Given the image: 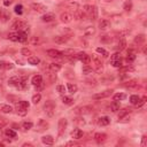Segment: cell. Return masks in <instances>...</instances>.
I'll use <instances>...</instances> for the list:
<instances>
[{
    "mask_svg": "<svg viewBox=\"0 0 147 147\" xmlns=\"http://www.w3.org/2000/svg\"><path fill=\"white\" fill-rule=\"evenodd\" d=\"M77 59L82 62L83 64H90V62H91V56L89 54H86V53H78L77 54Z\"/></svg>",
    "mask_w": 147,
    "mask_h": 147,
    "instance_id": "3957f363",
    "label": "cell"
},
{
    "mask_svg": "<svg viewBox=\"0 0 147 147\" xmlns=\"http://www.w3.org/2000/svg\"><path fill=\"white\" fill-rule=\"evenodd\" d=\"M42 141L45 145H53L54 144V138L52 136H44L42 138Z\"/></svg>",
    "mask_w": 147,
    "mask_h": 147,
    "instance_id": "ac0fdd59",
    "label": "cell"
},
{
    "mask_svg": "<svg viewBox=\"0 0 147 147\" xmlns=\"http://www.w3.org/2000/svg\"><path fill=\"white\" fill-rule=\"evenodd\" d=\"M6 123H7V121H6L5 118H1V117H0V128H1V126H4Z\"/></svg>",
    "mask_w": 147,
    "mask_h": 147,
    "instance_id": "94428289",
    "label": "cell"
},
{
    "mask_svg": "<svg viewBox=\"0 0 147 147\" xmlns=\"http://www.w3.org/2000/svg\"><path fill=\"white\" fill-rule=\"evenodd\" d=\"M14 68V64L13 63H11V62H5V68L4 69H13Z\"/></svg>",
    "mask_w": 147,
    "mask_h": 147,
    "instance_id": "db71d44e",
    "label": "cell"
},
{
    "mask_svg": "<svg viewBox=\"0 0 147 147\" xmlns=\"http://www.w3.org/2000/svg\"><path fill=\"white\" fill-rule=\"evenodd\" d=\"M45 76H46V79H47V82H48L49 84L55 83V80H56V74L54 73V71H52V70L46 71Z\"/></svg>",
    "mask_w": 147,
    "mask_h": 147,
    "instance_id": "ba28073f",
    "label": "cell"
},
{
    "mask_svg": "<svg viewBox=\"0 0 147 147\" xmlns=\"http://www.w3.org/2000/svg\"><path fill=\"white\" fill-rule=\"evenodd\" d=\"M55 102L52 100H47V101L44 104V111L48 115L49 117H52L54 115V110H55Z\"/></svg>",
    "mask_w": 147,
    "mask_h": 147,
    "instance_id": "6da1fadb",
    "label": "cell"
},
{
    "mask_svg": "<svg viewBox=\"0 0 147 147\" xmlns=\"http://www.w3.org/2000/svg\"><path fill=\"white\" fill-rule=\"evenodd\" d=\"M54 14H52V13H46V14H44L43 16H42V21L43 22H52V21H54Z\"/></svg>",
    "mask_w": 147,
    "mask_h": 147,
    "instance_id": "e0dca14e",
    "label": "cell"
},
{
    "mask_svg": "<svg viewBox=\"0 0 147 147\" xmlns=\"http://www.w3.org/2000/svg\"><path fill=\"white\" fill-rule=\"evenodd\" d=\"M17 33H18V42H21V43L27 42L28 35H27L26 32H23V31H20V32H17Z\"/></svg>",
    "mask_w": 147,
    "mask_h": 147,
    "instance_id": "f1b7e54d",
    "label": "cell"
},
{
    "mask_svg": "<svg viewBox=\"0 0 147 147\" xmlns=\"http://www.w3.org/2000/svg\"><path fill=\"white\" fill-rule=\"evenodd\" d=\"M131 8H132V2H131V1H126L125 4H124V9H125L126 12H130Z\"/></svg>",
    "mask_w": 147,
    "mask_h": 147,
    "instance_id": "c3c4849f",
    "label": "cell"
},
{
    "mask_svg": "<svg viewBox=\"0 0 147 147\" xmlns=\"http://www.w3.org/2000/svg\"><path fill=\"white\" fill-rule=\"evenodd\" d=\"M94 139L97 140L98 143H102L107 139V134L106 133H95L94 134Z\"/></svg>",
    "mask_w": 147,
    "mask_h": 147,
    "instance_id": "7402d4cb",
    "label": "cell"
},
{
    "mask_svg": "<svg viewBox=\"0 0 147 147\" xmlns=\"http://www.w3.org/2000/svg\"><path fill=\"white\" fill-rule=\"evenodd\" d=\"M109 123H110V118L108 116H102L98 120V124L100 126H106V125H108Z\"/></svg>",
    "mask_w": 147,
    "mask_h": 147,
    "instance_id": "4fadbf2b",
    "label": "cell"
},
{
    "mask_svg": "<svg viewBox=\"0 0 147 147\" xmlns=\"http://www.w3.org/2000/svg\"><path fill=\"white\" fill-rule=\"evenodd\" d=\"M111 64L114 65L115 68H121V67H122V59H120V60L111 61Z\"/></svg>",
    "mask_w": 147,
    "mask_h": 147,
    "instance_id": "f6af8a7d",
    "label": "cell"
},
{
    "mask_svg": "<svg viewBox=\"0 0 147 147\" xmlns=\"http://www.w3.org/2000/svg\"><path fill=\"white\" fill-rule=\"evenodd\" d=\"M82 71H83V74H84V75H90V74H92V71H93V70H92V68L90 67L89 64H85V65L83 67Z\"/></svg>",
    "mask_w": 147,
    "mask_h": 147,
    "instance_id": "836d02e7",
    "label": "cell"
},
{
    "mask_svg": "<svg viewBox=\"0 0 147 147\" xmlns=\"http://www.w3.org/2000/svg\"><path fill=\"white\" fill-rule=\"evenodd\" d=\"M71 137H73L74 139H80L83 137V131L79 130V129H75L73 132H71Z\"/></svg>",
    "mask_w": 147,
    "mask_h": 147,
    "instance_id": "d6986e66",
    "label": "cell"
},
{
    "mask_svg": "<svg viewBox=\"0 0 147 147\" xmlns=\"http://www.w3.org/2000/svg\"><path fill=\"white\" fill-rule=\"evenodd\" d=\"M32 84L35 86H40L43 84V77L40 75H36L32 77Z\"/></svg>",
    "mask_w": 147,
    "mask_h": 147,
    "instance_id": "2e32d148",
    "label": "cell"
},
{
    "mask_svg": "<svg viewBox=\"0 0 147 147\" xmlns=\"http://www.w3.org/2000/svg\"><path fill=\"white\" fill-rule=\"evenodd\" d=\"M56 90H58V92L61 93V94H63V93L65 92V87H64V85H58V86H56Z\"/></svg>",
    "mask_w": 147,
    "mask_h": 147,
    "instance_id": "f907efd6",
    "label": "cell"
},
{
    "mask_svg": "<svg viewBox=\"0 0 147 147\" xmlns=\"http://www.w3.org/2000/svg\"><path fill=\"white\" fill-rule=\"evenodd\" d=\"M30 42H31L32 45H37V44L40 43V39H39V37H31Z\"/></svg>",
    "mask_w": 147,
    "mask_h": 147,
    "instance_id": "681fc988",
    "label": "cell"
},
{
    "mask_svg": "<svg viewBox=\"0 0 147 147\" xmlns=\"http://www.w3.org/2000/svg\"><path fill=\"white\" fill-rule=\"evenodd\" d=\"M31 8H32L35 12H38V13H45L46 9H47L46 6L39 4V2H35V4H32L31 5Z\"/></svg>",
    "mask_w": 147,
    "mask_h": 147,
    "instance_id": "8992f818",
    "label": "cell"
},
{
    "mask_svg": "<svg viewBox=\"0 0 147 147\" xmlns=\"http://www.w3.org/2000/svg\"><path fill=\"white\" fill-rule=\"evenodd\" d=\"M120 59H121V54H120V53H115V54H113V56H111V61L120 60Z\"/></svg>",
    "mask_w": 147,
    "mask_h": 147,
    "instance_id": "9f6ffc18",
    "label": "cell"
},
{
    "mask_svg": "<svg viewBox=\"0 0 147 147\" xmlns=\"http://www.w3.org/2000/svg\"><path fill=\"white\" fill-rule=\"evenodd\" d=\"M67 124H68V121L67 118H60L59 120V124H58V129H59V133L62 134L67 129Z\"/></svg>",
    "mask_w": 147,
    "mask_h": 147,
    "instance_id": "277c9868",
    "label": "cell"
},
{
    "mask_svg": "<svg viewBox=\"0 0 147 147\" xmlns=\"http://www.w3.org/2000/svg\"><path fill=\"white\" fill-rule=\"evenodd\" d=\"M24 27H27L26 22H23V21H21V20H16V21L13 22V24H12L11 28L13 30H22Z\"/></svg>",
    "mask_w": 147,
    "mask_h": 147,
    "instance_id": "5b68a950",
    "label": "cell"
},
{
    "mask_svg": "<svg viewBox=\"0 0 147 147\" xmlns=\"http://www.w3.org/2000/svg\"><path fill=\"white\" fill-rule=\"evenodd\" d=\"M7 99L8 100H12V102H17L18 101V99L16 98V97H14V95H8Z\"/></svg>",
    "mask_w": 147,
    "mask_h": 147,
    "instance_id": "6f0895ef",
    "label": "cell"
},
{
    "mask_svg": "<svg viewBox=\"0 0 147 147\" xmlns=\"http://www.w3.org/2000/svg\"><path fill=\"white\" fill-rule=\"evenodd\" d=\"M146 144H147V137L143 136V138H141V146H146Z\"/></svg>",
    "mask_w": 147,
    "mask_h": 147,
    "instance_id": "680465c9",
    "label": "cell"
},
{
    "mask_svg": "<svg viewBox=\"0 0 147 147\" xmlns=\"http://www.w3.org/2000/svg\"><path fill=\"white\" fill-rule=\"evenodd\" d=\"M21 54L22 55H24V56H31V51L30 49H28V48H22V51H21Z\"/></svg>",
    "mask_w": 147,
    "mask_h": 147,
    "instance_id": "bcb514c9",
    "label": "cell"
},
{
    "mask_svg": "<svg viewBox=\"0 0 147 147\" xmlns=\"http://www.w3.org/2000/svg\"><path fill=\"white\" fill-rule=\"evenodd\" d=\"M1 111L5 113V114H11L12 111H13V107L9 105H1Z\"/></svg>",
    "mask_w": 147,
    "mask_h": 147,
    "instance_id": "484cf974",
    "label": "cell"
},
{
    "mask_svg": "<svg viewBox=\"0 0 147 147\" xmlns=\"http://www.w3.org/2000/svg\"><path fill=\"white\" fill-rule=\"evenodd\" d=\"M48 128V123L46 121H44V120H39L38 122V124H37V129H38V131H44V130H46Z\"/></svg>",
    "mask_w": 147,
    "mask_h": 147,
    "instance_id": "9a60e30c",
    "label": "cell"
},
{
    "mask_svg": "<svg viewBox=\"0 0 147 147\" xmlns=\"http://www.w3.org/2000/svg\"><path fill=\"white\" fill-rule=\"evenodd\" d=\"M32 126H33V123L32 122H30V121H26V122L22 123V128H23L24 130H30Z\"/></svg>",
    "mask_w": 147,
    "mask_h": 147,
    "instance_id": "d6a6232c",
    "label": "cell"
},
{
    "mask_svg": "<svg viewBox=\"0 0 147 147\" xmlns=\"http://www.w3.org/2000/svg\"><path fill=\"white\" fill-rule=\"evenodd\" d=\"M125 46H126V42H125V40H124L123 38L120 39V42H118V44H117V49H118V51H123V49L125 48Z\"/></svg>",
    "mask_w": 147,
    "mask_h": 147,
    "instance_id": "1f68e13d",
    "label": "cell"
},
{
    "mask_svg": "<svg viewBox=\"0 0 147 147\" xmlns=\"http://www.w3.org/2000/svg\"><path fill=\"white\" fill-rule=\"evenodd\" d=\"M60 20H61V22H63V23H70V22L73 21V15L70 13H62L60 16Z\"/></svg>",
    "mask_w": 147,
    "mask_h": 147,
    "instance_id": "8fae6325",
    "label": "cell"
},
{
    "mask_svg": "<svg viewBox=\"0 0 147 147\" xmlns=\"http://www.w3.org/2000/svg\"><path fill=\"white\" fill-rule=\"evenodd\" d=\"M91 61H93V64H94V70L97 73H102V70H104V65H102V62L101 60L98 58V56H93L91 59Z\"/></svg>",
    "mask_w": 147,
    "mask_h": 147,
    "instance_id": "7a4b0ae2",
    "label": "cell"
},
{
    "mask_svg": "<svg viewBox=\"0 0 147 147\" xmlns=\"http://www.w3.org/2000/svg\"><path fill=\"white\" fill-rule=\"evenodd\" d=\"M92 110V107H90V106H84V107H79L76 109V111L78 114H89V113H91Z\"/></svg>",
    "mask_w": 147,
    "mask_h": 147,
    "instance_id": "5bb4252c",
    "label": "cell"
},
{
    "mask_svg": "<svg viewBox=\"0 0 147 147\" xmlns=\"http://www.w3.org/2000/svg\"><path fill=\"white\" fill-rule=\"evenodd\" d=\"M8 38L12 40V42H18V33H11L8 36Z\"/></svg>",
    "mask_w": 147,
    "mask_h": 147,
    "instance_id": "ee69618b",
    "label": "cell"
},
{
    "mask_svg": "<svg viewBox=\"0 0 147 147\" xmlns=\"http://www.w3.org/2000/svg\"><path fill=\"white\" fill-rule=\"evenodd\" d=\"M87 16L91 18V20H97V17H98V9H97L95 6L90 5V11L87 13Z\"/></svg>",
    "mask_w": 147,
    "mask_h": 147,
    "instance_id": "52a82bcc",
    "label": "cell"
},
{
    "mask_svg": "<svg viewBox=\"0 0 147 147\" xmlns=\"http://www.w3.org/2000/svg\"><path fill=\"white\" fill-rule=\"evenodd\" d=\"M62 102H63L64 105H73L74 104V100L69 98V97H62Z\"/></svg>",
    "mask_w": 147,
    "mask_h": 147,
    "instance_id": "74e56055",
    "label": "cell"
},
{
    "mask_svg": "<svg viewBox=\"0 0 147 147\" xmlns=\"http://www.w3.org/2000/svg\"><path fill=\"white\" fill-rule=\"evenodd\" d=\"M16 87L18 90H26L28 87V78L27 77H22L20 79V83H18V85Z\"/></svg>",
    "mask_w": 147,
    "mask_h": 147,
    "instance_id": "7c38bea8",
    "label": "cell"
},
{
    "mask_svg": "<svg viewBox=\"0 0 147 147\" xmlns=\"http://www.w3.org/2000/svg\"><path fill=\"white\" fill-rule=\"evenodd\" d=\"M13 4V0H4V5L7 7V6H9V5H12Z\"/></svg>",
    "mask_w": 147,
    "mask_h": 147,
    "instance_id": "91938a15",
    "label": "cell"
},
{
    "mask_svg": "<svg viewBox=\"0 0 147 147\" xmlns=\"http://www.w3.org/2000/svg\"><path fill=\"white\" fill-rule=\"evenodd\" d=\"M48 68H49V70L54 71V73H58V71L61 69V64H59V63H49Z\"/></svg>",
    "mask_w": 147,
    "mask_h": 147,
    "instance_id": "4316f807",
    "label": "cell"
},
{
    "mask_svg": "<svg viewBox=\"0 0 147 147\" xmlns=\"http://www.w3.org/2000/svg\"><path fill=\"white\" fill-rule=\"evenodd\" d=\"M144 42H145V35H139V36H137L136 38H134V43L138 44V45L143 44Z\"/></svg>",
    "mask_w": 147,
    "mask_h": 147,
    "instance_id": "e575fe53",
    "label": "cell"
},
{
    "mask_svg": "<svg viewBox=\"0 0 147 147\" xmlns=\"http://www.w3.org/2000/svg\"><path fill=\"white\" fill-rule=\"evenodd\" d=\"M20 79H21L20 77H17V76H14V77H11V78H9L8 83H9V85L17 86V85H18V83H20Z\"/></svg>",
    "mask_w": 147,
    "mask_h": 147,
    "instance_id": "d4e9b609",
    "label": "cell"
},
{
    "mask_svg": "<svg viewBox=\"0 0 147 147\" xmlns=\"http://www.w3.org/2000/svg\"><path fill=\"white\" fill-rule=\"evenodd\" d=\"M97 52H98V53H100V54H102V55L105 56V58H106V56H108V53L106 52V51H105V49L102 48V47H98V48H97Z\"/></svg>",
    "mask_w": 147,
    "mask_h": 147,
    "instance_id": "816d5d0a",
    "label": "cell"
},
{
    "mask_svg": "<svg viewBox=\"0 0 147 147\" xmlns=\"http://www.w3.org/2000/svg\"><path fill=\"white\" fill-rule=\"evenodd\" d=\"M5 133H6L7 137H9V138H15V137H16V132L12 129H7L5 131Z\"/></svg>",
    "mask_w": 147,
    "mask_h": 147,
    "instance_id": "8d00e7d4",
    "label": "cell"
},
{
    "mask_svg": "<svg viewBox=\"0 0 147 147\" xmlns=\"http://www.w3.org/2000/svg\"><path fill=\"white\" fill-rule=\"evenodd\" d=\"M105 1H107V2H109V1H113V0H105Z\"/></svg>",
    "mask_w": 147,
    "mask_h": 147,
    "instance_id": "be15d7a7",
    "label": "cell"
},
{
    "mask_svg": "<svg viewBox=\"0 0 147 147\" xmlns=\"http://www.w3.org/2000/svg\"><path fill=\"white\" fill-rule=\"evenodd\" d=\"M126 98V95L124 93H117V94L114 95V100L115 101H120V100H124Z\"/></svg>",
    "mask_w": 147,
    "mask_h": 147,
    "instance_id": "ab89813d",
    "label": "cell"
},
{
    "mask_svg": "<svg viewBox=\"0 0 147 147\" xmlns=\"http://www.w3.org/2000/svg\"><path fill=\"white\" fill-rule=\"evenodd\" d=\"M67 87H68V90H69V92L71 93V94H75V93L77 92V90H78V87H77L76 84H71V83L68 84Z\"/></svg>",
    "mask_w": 147,
    "mask_h": 147,
    "instance_id": "4dcf8cb0",
    "label": "cell"
},
{
    "mask_svg": "<svg viewBox=\"0 0 147 147\" xmlns=\"http://www.w3.org/2000/svg\"><path fill=\"white\" fill-rule=\"evenodd\" d=\"M5 68V61H1L0 62V69H4Z\"/></svg>",
    "mask_w": 147,
    "mask_h": 147,
    "instance_id": "6125c7cd",
    "label": "cell"
},
{
    "mask_svg": "<svg viewBox=\"0 0 147 147\" xmlns=\"http://www.w3.org/2000/svg\"><path fill=\"white\" fill-rule=\"evenodd\" d=\"M2 146H4V144H0V147H2Z\"/></svg>",
    "mask_w": 147,
    "mask_h": 147,
    "instance_id": "e7e4bbea",
    "label": "cell"
},
{
    "mask_svg": "<svg viewBox=\"0 0 147 147\" xmlns=\"http://www.w3.org/2000/svg\"><path fill=\"white\" fill-rule=\"evenodd\" d=\"M134 59H136V54H134V52L132 49H130L129 52H128V56H126V61L128 62H133Z\"/></svg>",
    "mask_w": 147,
    "mask_h": 147,
    "instance_id": "f546056e",
    "label": "cell"
},
{
    "mask_svg": "<svg viewBox=\"0 0 147 147\" xmlns=\"http://www.w3.org/2000/svg\"><path fill=\"white\" fill-rule=\"evenodd\" d=\"M15 13L18 14V15H21L22 13H23V6H22V5H16V6H15Z\"/></svg>",
    "mask_w": 147,
    "mask_h": 147,
    "instance_id": "b9f144b4",
    "label": "cell"
},
{
    "mask_svg": "<svg viewBox=\"0 0 147 147\" xmlns=\"http://www.w3.org/2000/svg\"><path fill=\"white\" fill-rule=\"evenodd\" d=\"M47 55L51 56V58H53V59H60L63 54H62V52L58 51V49H48Z\"/></svg>",
    "mask_w": 147,
    "mask_h": 147,
    "instance_id": "30bf717a",
    "label": "cell"
},
{
    "mask_svg": "<svg viewBox=\"0 0 147 147\" xmlns=\"http://www.w3.org/2000/svg\"><path fill=\"white\" fill-rule=\"evenodd\" d=\"M113 94V90H107V91H104L101 93H98V94H94L93 95V99L98 100V99H104V98H107V97Z\"/></svg>",
    "mask_w": 147,
    "mask_h": 147,
    "instance_id": "9c48e42d",
    "label": "cell"
},
{
    "mask_svg": "<svg viewBox=\"0 0 147 147\" xmlns=\"http://www.w3.org/2000/svg\"><path fill=\"white\" fill-rule=\"evenodd\" d=\"M28 113V109L27 108H23V107H20V106H17V114L20 115V116H26Z\"/></svg>",
    "mask_w": 147,
    "mask_h": 147,
    "instance_id": "d590c367",
    "label": "cell"
},
{
    "mask_svg": "<svg viewBox=\"0 0 147 147\" xmlns=\"http://www.w3.org/2000/svg\"><path fill=\"white\" fill-rule=\"evenodd\" d=\"M139 100H140V98H139L138 95H131L130 97V102L132 105H137L139 102Z\"/></svg>",
    "mask_w": 147,
    "mask_h": 147,
    "instance_id": "60d3db41",
    "label": "cell"
},
{
    "mask_svg": "<svg viewBox=\"0 0 147 147\" xmlns=\"http://www.w3.org/2000/svg\"><path fill=\"white\" fill-rule=\"evenodd\" d=\"M110 110L111 111H117V110H120V102H118V101H115V100H114V101H113L111 102V104H110Z\"/></svg>",
    "mask_w": 147,
    "mask_h": 147,
    "instance_id": "83f0119b",
    "label": "cell"
},
{
    "mask_svg": "<svg viewBox=\"0 0 147 147\" xmlns=\"http://www.w3.org/2000/svg\"><path fill=\"white\" fill-rule=\"evenodd\" d=\"M28 62L32 65H37L40 63V59L37 58V56H29V58H28Z\"/></svg>",
    "mask_w": 147,
    "mask_h": 147,
    "instance_id": "cb8c5ba5",
    "label": "cell"
},
{
    "mask_svg": "<svg viewBox=\"0 0 147 147\" xmlns=\"http://www.w3.org/2000/svg\"><path fill=\"white\" fill-rule=\"evenodd\" d=\"M40 99H42V95H40L39 93H37V94H35L32 97V100H31V101H32L33 105H37V104H39Z\"/></svg>",
    "mask_w": 147,
    "mask_h": 147,
    "instance_id": "f35d334b",
    "label": "cell"
},
{
    "mask_svg": "<svg viewBox=\"0 0 147 147\" xmlns=\"http://www.w3.org/2000/svg\"><path fill=\"white\" fill-rule=\"evenodd\" d=\"M54 42L56 44H64L68 42V37L67 36H56V37H54Z\"/></svg>",
    "mask_w": 147,
    "mask_h": 147,
    "instance_id": "603a6c76",
    "label": "cell"
},
{
    "mask_svg": "<svg viewBox=\"0 0 147 147\" xmlns=\"http://www.w3.org/2000/svg\"><path fill=\"white\" fill-rule=\"evenodd\" d=\"M18 106L20 107H23V108H29V106H30V104L28 101H24V100H21V101H18Z\"/></svg>",
    "mask_w": 147,
    "mask_h": 147,
    "instance_id": "7bdbcfd3",
    "label": "cell"
},
{
    "mask_svg": "<svg viewBox=\"0 0 147 147\" xmlns=\"http://www.w3.org/2000/svg\"><path fill=\"white\" fill-rule=\"evenodd\" d=\"M125 87L126 89H130V90H132V89H137L138 87V82L137 80H129V82H126L125 83Z\"/></svg>",
    "mask_w": 147,
    "mask_h": 147,
    "instance_id": "44dd1931",
    "label": "cell"
},
{
    "mask_svg": "<svg viewBox=\"0 0 147 147\" xmlns=\"http://www.w3.org/2000/svg\"><path fill=\"white\" fill-rule=\"evenodd\" d=\"M120 120V122H122V123H128V122H130V116L129 115H124V116H122L121 118H118Z\"/></svg>",
    "mask_w": 147,
    "mask_h": 147,
    "instance_id": "7dc6e473",
    "label": "cell"
},
{
    "mask_svg": "<svg viewBox=\"0 0 147 147\" xmlns=\"http://www.w3.org/2000/svg\"><path fill=\"white\" fill-rule=\"evenodd\" d=\"M129 111H130V109H122V110L120 111V114H118V118H121L122 116H124V115H126Z\"/></svg>",
    "mask_w": 147,
    "mask_h": 147,
    "instance_id": "f5cc1de1",
    "label": "cell"
},
{
    "mask_svg": "<svg viewBox=\"0 0 147 147\" xmlns=\"http://www.w3.org/2000/svg\"><path fill=\"white\" fill-rule=\"evenodd\" d=\"M99 27H100V29H101V30H107V29H109V28H110V21L102 20L101 22H100Z\"/></svg>",
    "mask_w": 147,
    "mask_h": 147,
    "instance_id": "ffe728a7",
    "label": "cell"
},
{
    "mask_svg": "<svg viewBox=\"0 0 147 147\" xmlns=\"http://www.w3.org/2000/svg\"><path fill=\"white\" fill-rule=\"evenodd\" d=\"M110 40H111V38L109 36H102L101 37V42L102 43H109Z\"/></svg>",
    "mask_w": 147,
    "mask_h": 147,
    "instance_id": "11a10c76",
    "label": "cell"
}]
</instances>
